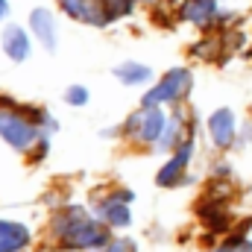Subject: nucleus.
<instances>
[{"mask_svg": "<svg viewBox=\"0 0 252 252\" xmlns=\"http://www.w3.org/2000/svg\"><path fill=\"white\" fill-rule=\"evenodd\" d=\"M30 30H32V35L38 38V44H41L47 53L56 50L59 35H56V18H53L50 9H44V6L32 9V12H30Z\"/></svg>", "mask_w": 252, "mask_h": 252, "instance_id": "nucleus-8", "label": "nucleus"}, {"mask_svg": "<svg viewBox=\"0 0 252 252\" xmlns=\"http://www.w3.org/2000/svg\"><path fill=\"white\" fill-rule=\"evenodd\" d=\"M59 6L73 21H82V24H91V27H106L109 24L103 0H59Z\"/></svg>", "mask_w": 252, "mask_h": 252, "instance_id": "nucleus-7", "label": "nucleus"}, {"mask_svg": "<svg viewBox=\"0 0 252 252\" xmlns=\"http://www.w3.org/2000/svg\"><path fill=\"white\" fill-rule=\"evenodd\" d=\"M132 3H135V0H103L109 24L118 21V18H124V15H129V12H132Z\"/></svg>", "mask_w": 252, "mask_h": 252, "instance_id": "nucleus-15", "label": "nucleus"}, {"mask_svg": "<svg viewBox=\"0 0 252 252\" xmlns=\"http://www.w3.org/2000/svg\"><path fill=\"white\" fill-rule=\"evenodd\" d=\"M115 76L124 82V85H144L147 79H153V67L141 62H124L115 67Z\"/></svg>", "mask_w": 252, "mask_h": 252, "instance_id": "nucleus-13", "label": "nucleus"}, {"mask_svg": "<svg viewBox=\"0 0 252 252\" xmlns=\"http://www.w3.org/2000/svg\"><path fill=\"white\" fill-rule=\"evenodd\" d=\"M129 199H132V193H109V196H103L100 199V205H97V217L106 223V226H118V229H124L132 223V214H129Z\"/></svg>", "mask_w": 252, "mask_h": 252, "instance_id": "nucleus-5", "label": "nucleus"}, {"mask_svg": "<svg viewBox=\"0 0 252 252\" xmlns=\"http://www.w3.org/2000/svg\"><path fill=\"white\" fill-rule=\"evenodd\" d=\"M214 252H252V244L250 241H244V238H232V241L220 244Z\"/></svg>", "mask_w": 252, "mask_h": 252, "instance_id": "nucleus-17", "label": "nucleus"}, {"mask_svg": "<svg viewBox=\"0 0 252 252\" xmlns=\"http://www.w3.org/2000/svg\"><path fill=\"white\" fill-rule=\"evenodd\" d=\"M9 15V0H0V21Z\"/></svg>", "mask_w": 252, "mask_h": 252, "instance_id": "nucleus-19", "label": "nucleus"}, {"mask_svg": "<svg viewBox=\"0 0 252 252\" xmlns=\"http://www.w3.org/2000/svg\"><path fill=\"white\" fill-rule=\"evenodd\" d=\"M100 252H135V250H132V244H126V241H109Z\"/></svg>", "mask_w": 252, "mask_h": 252, "instance_id": "nucleus-18", "label": "nucleus"}, {"mask_svg": "<svg viewBox=\"0 0 252 252\" xmlns=\"http://www.w3.org/2000/svg\"><path fill=\"white\" fill-rule=\"evenodd\" d=\"M0 138L12 147V150H30L35 141H41V132L35 124L18 112H0Z\"/></svg>", "mask_w": 252, "mask_h": 252, "instance_id": "nucleus-3", "label": "nucleus"}, {"mask_svg": "<svg viewBox=\"0 0 252 252\" xmlns=\"http://www.w3.org/2000/svg\"><path fill=\"white\" fill-rule=\"evenodd\" d=\"M50 229H53V238L64 250H103L109 244L106 223L100 217H91L88 211H82L76 205L62 208L53 217Z\"/></svg>", "mask_w": 252, "mask_h": 252, "instance_id": "nucleus-1", "label": "nucleus"}, {"mask_svg": "<svg viewBox=\"0 0 252 252\" xmlns=\"http://www.w3.org/2000/svg\"><path fill=\"white\" fill-rule=\"evenodd\" d=\"M30 244V229L12 220H0V252H21Z\"/></svg>", "mask_w": 252, "mask_h": 252, "instance_id": "nucleus-12", "label": "nucleus"}, {"mask_svg": "<svg viewBox=\"0 0 252 252\" xmlns=\"http://www.w3.org/2000/svg\"><path fill=\"white\" fill-rule=\"evenodd\" d=\"M208 132H211V141L217 147H229L232 138H235V115L232 109H217L208 121Z\"/></svg>", "mask_w": 252, "mask_h": 252, "instance_id": "nucleus-11", "label": "nucleus"}, {"mask_svg": "<svg viewBox=\"0 0 252 252\" xmlns=\"http://www.w3.org/2000/svg\"><path fill=\"white\" fill-rule=\"evenodd\" d=\"M190 85H193V76H190L188 67H173L167 70L141 100V106H161V103H179L190 94Z\"/></svg>", "mask_w": 252, "mask_h": 252, "instance_id": "nucleus-2", "label": "nucleus"}, {"mask_svg": "<svg viewBox=\"0 0 252 252\" xmlns=\"http://www.w3.org/2000/svg\"><path fill=\"white\" fill-rule=\"evenodd\" d=\"M190 156H193V141H182L176 150H173V156H170V161L158 170V176H156V182L161 185V188H173V185H179L182 182V173H185V167H188Z\"/></svg>", "mask_w": 252, "mask_h": 252, "instance_id": "nucleus-6", "label": "nucleus"}, {"mask_svg": "<svg viewBox=\"0 0 252 252\" xmlns=\"http://www.w3.org/2000/svg\"><path fill=\"white\" fill-rule=\"evenodd\" d=\"M147 3H158V0H147Z\"/></svg>", "mask_w": 252, "mask_h": 252, "instance_id": "nucleus-20", "label": "nucleus"}, {"mask_svg": "<svg viewBox=\"0 0 252 252\" xmlns=\"http://www.w3.org/2000/svg\"><path fill=\"white\" fill-rule=\"evenodd\" d=\"M164 126H167V118L158 112V106H144V109H141V112L124 126V129L132 135V138L144 141V144H158Z\"/></svg>", "mask_w": 252, "mask_h": 252, "instance_id": "nucleus-4", "label": "nucleus"}, {"mask_svg": "<svg viewBox=\"0 0 252 252\" xmlns=\"http://www.w3.org/2000/svg\"><path fill=\"white\" fill-rule=\"evenodd\" d=\"M182 141H188V135H182V118L176 115V118H170L167 121V126H164V132H161V141H158V147L161 150H176Z\"/></svg>", "mask_w": 252, "mask_h": 252, "instance_id": "nucleus-14", "label": "nucleus"}, {"mask_svg": "<svg viewBox=\"0 0 252 252\" xmlns=\"http://www.w3.org/2000/svg\"><path fill=\"white\" fill-rule=\"evenodd\" d=\"M217 9H220V0H185L182 9H179V15L188 24L208 27L211 21H217Z\"/></svg>", "mask_w": 252, "mask_h": 252, "instance_id": "nucleus-9", "label": "nucleus"}, {"mask_svg": "<svg viewBox=\"0 0 252 252\" xmlns=\"http://www.w3.org/2000/svg\"><path fill=\"white\" fill-rule=\"evenodd\" d=\"M64 103H70V106H85V103H88V88H85V85H70V88L64 91Z\"/></svg>", "mask_w": 252, "mask_h": 252, "instance_id": "nucleus-16", "label": "nucleus"}, {"mask_svg": "<svg viewBox=\"0 0 252 252\" xmlns=\"http://www.w3.org/2000/svg\"><path fill=\"white\" fill-rule=\"evenodd\" d=\"M3 53L12 59V62H24L30 56V35L18 27V24H9L3 30Z\"/></svg>", "mask_w": 252, "mask_h": 252, "instance_id": "nucleus-10", "label": "nucleus"}]
</instances>
